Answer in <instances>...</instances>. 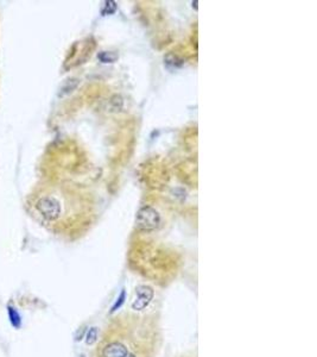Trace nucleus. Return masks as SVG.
<instances>
[{"instance_id": "1", "label": "nucleus", "mask_w": 317, "mask_h": 357, "mask_svg": "<svg viewBox=\"0 0 317 357\" xmlns=\"http://www.w3.org/2000/svg\"><path fill=\"white\" fill-rule=\"evenodd\" d=\"M160 329L156 316L125 312L107 324L97 357H156L159 349Z\"/></svg>"}, {"instance_id": "2", "label": "nucleus", "mask_w": 317, "mask_h": 357, "mask_svg": "<svg viewBox=\"0 0 317 357\" xmlns=\"http://www.w3.org/2000/svg\"><path fill=\"white\" fill-rule=\"evenodd\" d=\"M35 208L38 215L48 222H55L61 217L62 206L61 203L52 195H41L35 201Z\"/></svg>"}, {"instance_id": "3", "label": "nucleus", "mask_w": 317, "mask_h": 357, "mask_svg": "<svg viewBox=\"0 0 317 357\" xmlns=\"http://www.w3.org/2000/svg\"><path fill=\"white\" fill-rule=\"evenodd\" d=\"M160 224V216L155 208L145 206L138 211L136 218V227L140 231H154L158 229Z\"/></svg>"}, {"instance_id": "4", "label": "nucleus", "mask_w": 317, "mask_h": 357, "mask_svg": "<svg viewBox=\"0 0 317 357\" xmlns=\"http://www.w3.org/2000/svg\"><path fill=\"white\" fill-rule=\"evenodd\" d=\"M136 293L137 298L132 302V310L136 311V312H141L154 299V290L148 286H139L136 290Z\"/></svg>"}, {"instance_id": "5", "label": "nucleus", "mask_w": 317, "mask_h": 357, "mask_svg": "<svg viewBox=\"0 0 317 357\" xmlns=\"http://www.w3.org/2000/svg\"><path fill=\"white\" fill-rule=\"evenodd\" d=\"M9 316L10 320L12 323L14 328H19V326H21V316H19L18 312L13 307H9Z\"/></svg>"}, {"instance_id": "6", "label": "nucleus", "mask_w": 317, "mask_h": 357, "mask_svg": "<svg viewBox=\"0 0 317 357\" xmlns=\"http://www.w3.org/2000/svg\"><path fill=\"white\" fill-rule=\"evenodd\" d=\"M98 341V330L95 329V328H91L89 330V332H88V335H87V344H93L95 343V342Z\"/></svg>"}]
</instances>
